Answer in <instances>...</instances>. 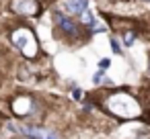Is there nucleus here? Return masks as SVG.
<instances>
[{"instance_id": "5", "label": "nucleus", "mask_w": 150, "mask_h": 139, "mask_svg": "<svg viewBox=\"0 0 150 139\" xmlns=\"http://www.w3.org/2000/svg\"><path fill=\"white\" fill-rule=\"evenodd\" d=\"M60 6L70 15H80L88 8V0H62Z\"/></svg>"}, {"instance_id": "4", "label": "nucleus", "mask_w": 150, "mask_h": 139, "mask_svg": "<svg viewBox=\"0 0 150 139\" xmlns=\"http://www.w3.org/2000/svg\"><path fill=\"white\" fill-rule=\"evenodd\" d=\"M54 21H56V25L64 31V33H68V35H78L80 31H78V25L70 19V17H66L64 13H54Z\"/></svg>"}, {"instance_id": "2", "label": "nucleus", "mask_w": 150, "mask_h": 139, "mask_svg": "<svg viewBox=\"0 0 150 139\" xmlns=\"http://www.w3.org/2000/svg\"><path fill=\"white\" fill-rule=\"evenodd\" d=\"M11 41L15 47H19L23 51L25 57H35L37 55V41H35V35L33 31L29 29H17L11 33Z\"/></svg>"}, {"instance_id": "9", "label": "nucleus", "mask_w": 150, "mask_h": 139, "mask_svg": "<svg viewBox=\"0 0 150 139\" xmlns=\"http://www.w3.org/2000/svg\"><path fill=\"white\" fill-rule=\"evenodd\" d=\"M109 66H111V59H109V57H103V59L99 61V70H101V72L109 70Z\"/></svg>"}, {"instance_id": "13", "label": "nucleus", "mask_w": 150, "mask_h": 139, "mask_svg": "<svg viewBox=\"0 0 150 139\" xmlns=\"http://www.w3.org/2000/svg\"><path fill=\"white\" fill-rule=\"evenodd\" d=\"M25 139H31V137H25Z\"/></svg>"}, {"instance_id": "7", "label": "nucleus", "mask_w": 150, "mask_h": 139, "mask_svg": "<svg viewBox=\"0 0 150 139\" xmlns=\"http://www.w3.org/2000/svg\"><path fill=\"white\" fill-rule=\"evenodd\" d=\"M80 21H82V23H84V25H86L88 29H93V27L97 25V19H95V17H93V15L88 13V8H86L84 13H80Z\"/></svg>"}, {"instance_id": "12", "label": "nucleus", "mask_w": 150, "mask_h": 139, "mask_svg": "<svg viewBox=\"0 0 150 139\" xmlns=\"http://www.w3.org/2000/svg\"><path fill=\"white\" fill-rule=\"evenodd\" d=\"M74 100H80V90L74 88Z\"/></svg>"}, {"instance_id": "3", "label": "nucleus", "mask_w": 150, "mask_h": 139, "mask_svg": "<svg viewBox=\"0 0 150 139\" xmlns=\"http://www.w3.org/2000/svg\"><path fill=\"white\" fill-rule=\"evenodd\" d=\"M8 8L19 17H37L41 10L37 0H11Z\"/></svg>"}, {"instance_id": "1", "label": "nucleus", "mask_w": 150, "mask_h": 139, "mask_svg": "<svg viewBox=\"0 0 150 139\" xmlns=\"http://www.w3.org/2000/svg\"><path fill=\"white\" fill-rule=\"evenodd\" d=\"M107 108H109L113 115L123 117V119H132V117H138V115H140L138 102H136L132 96H127V94H113V96H109Z\"/></svg>"}, {"instance_id": "10", "label": "nucleus", "mask_w": 150, "mask_h": 139, "mask_svg": "<svg viewBox=\"0 0 150 139\" xmlns=\"http://www.w3.org/2000/svg\"><path fill=\"white\" fill-rule=\"evenodd\" d=\"M111 51L113 53H121V45L117 43V39H111Z\"/></svg>"}, {"instance_id": "6", "label": "nucleus", "mask_w": 150, "mask_h": 139, "mask_svg": "<svg viewBox=\"0 0 150 139\" xmlns=\"http://www.w3.org/2000/svg\"><path fill=\"white\" fill-rule=\"evenodd\" d=\"M25 135L31 139H58V135L50 129H27Z\"/></svg>"}, {"instance_id": "8", "label": "nucleus", "mask_w": 150, "mask_h": 139, "mask_svg": "<svg viewBox=\"0 0 150 139\" xmlns=\"http://www.w3.org/2000/svg\"><path fill=\"white\" fill-rule=\"evenodd\" d=\"M134 41H136V33H134V31H125V33H123V43L129 47Z\"/></svg>"}, {"instance_id": "11", "label": "nucleus", "mask_w": 150, "mask_h": 139, "mask_svg": "<svg viewBox=\"0 0 150 139\" xmlns=\"http://www.w3.org/2000/svg\"><path fill=\"white\" fill-rule=\"evenodd\" d=\"M93 80H95V84H101V80H103V82H105V80H107V78H103V72H101V70H99V72H97V74H95V78H93Z\"/></svg>"}]
</instances>
